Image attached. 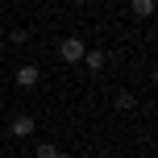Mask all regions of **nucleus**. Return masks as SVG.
<instances>
[{
  "label": "nucleus",
  "instance_id": "nucleus-1",
  "mask_svg": "<svg viewBox=\"0 0 158 158\" xmlns=\"http://www.w3.org/2000/svg\"><path fill=\"white\" fill-rule=\"evenodd\" d=\"M58 54H63L67 63H83V54H87V50H83V42H79V38H63Z\"/></svg>",
  "mask_w": 158,
  "mask_h": 158
},
{
  "label": "nucleus",
  "instance_id": "nucleus-4",
  "mask_svg": "<svg viewBox=\"0 0 158 158\" xmlns=\"http://www.w3.org/2000/svg\"><path fill=\"white\" fill-rule=\"evenodd\" d=\"M154 13V0H133V17H150Z\"/></svg>",
  "mask_w": 158,
  "mask_h": 158
},
{
  "label": "nucleus",
  "instance_id": "nucleus-2",
  "mask_svg": "<svg viewBox=\"0 0 158 158\" xmlns=\"http://www.w3.org/2000/svg\"><path fill=\"white\" fill-rule=\"evenodd\" d=\"M8 129H13V137H29V133H33V117H25V112H21V117H13V125H8Z\"/></svg>",
  "mask_w": 158,
  "mask_h": 158
},
{
  "label": "nucleus",
  "instance_id": "nucleus-8",
  "mask_svg": "<svg viewBox=\"0 0 158 158\" xmlns=\"http://www.w3.org/2000/svg\"><path fill=\"white\" fill-rule=\"evenodd\" d=\"M58 158H67V154H58Z\"/></svg>",
  "mask_w": 158,
  "mask_h": 158
},
{
  "label": "nucleus",
  "instance_id": "nucleus-3",
  "mask_svg": "<svg viewBox=\"0 0 158 158\" xmlns=\"http://www.w3.org/2000/svg\"><path fill=\"white\" fill-rule=\"evenodd\" d=\"M38 79H42V71H38V67H21V71H17V83H21V87H33Z\"/></svg>",
  "mask_w": 158,
  "mask_h": 158
},
{
  "label": "nucleus",
  "instance_id": "nucleus-7",
  "mask_svg": "<svg viewBox=\"0 0 158 158\" xmlns=\"http://www.w3.org/2000/svg\"><path fill=\"white\" fill-rule=\"evenodd\" d=\"M79 4H92V0H79Z\"/></svg>",
  "mask_w": 158,
  "mask_h": 158
},
{
  "label": "nucleus",
  "instance_id": "nucleus-6",
  "mask_svg": "<svg viewBox=\"0 0 158 158\" xmlns=\"http://www.w3.org/2000/svg\"><path fill=\"white\" fill-rule=\"evenodd\" d=\"M33 158H58V150H54V146H38V154H33Z\"/></svg>",
  "mask_w": 158,
  "mask_h": 158
},
{
  "label": "nucleus",
  "instance_id": "nucleus-5",
  "mask_svg": "<svg viewBox=\"0 0 158 158\" xmlns=\"http://www.w3.org/2000/svg\"><path fill=\"white\" fill-rule=\"evenodd\" d=\"M83 63L92 67V71H100V67H104V54H100V50H92V54H83Z\"/></svg>",
  "mask_w": 158,
  "mask_h": 158
}]
</instances>
